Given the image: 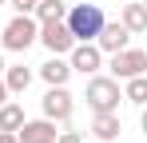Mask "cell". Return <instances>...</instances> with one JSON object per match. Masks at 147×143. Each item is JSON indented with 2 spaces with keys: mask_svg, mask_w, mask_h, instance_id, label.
I'll return each instance as SVG.
<instances>
[{
  "mask_svg": "<svg viewBox=\"0 0 147 143\" xmlns=\"http://www.w3.org/2000/svg\"><path fill=\"white\" fill-rule=\"evenodd\" d=\"M64 20H68V28H72L76 44H84V40H96V36H99V28L107 24L99 4H72Z\"/></svg>",
  "mask_w": 147,
  "mask_h": 143,
  "instance_id": "1",
  "label": "cell"
},
{
  "mask_svg": "<svg viewBox=\"0 0 147 143\" xmlns=\"http://www.w3.org/2000/svg\"><path fill=\"white\" fill-rule=\"evenodd\" d=\"M84 99H88L92 111H119V99H123L119 80H115V76H88Z\"/></svg>",
  "mask_w": 147,
  "mask_h": 143,
  "instance_id": "2",
  "label": "cell"
},
{
  "mask_svg": "<svg viewBox=\"0 0 147 143\" xmlns=\"http://www.w3.org/2000/svg\"><path fill=\"white\" fill-rule=\"evenodd\" d=\"M36 40H40V20L36 16H12L0 32V44L8 52H28Z\"/></svg>",
  "mask_w": 147,
  "mask_h": 143,
  "instance_id": "3",
  "label": "cell"
},
{
  "mask_svg": "<svg viewBox=\"0 0 147 143\" xmlns=\"http://www.w3.org/2000/svg\"><path fill=\"white\" fill-rule=\"evenodd\" d=\"M107 72L115 80H131V76H143L147 72V52L143 48H123V52H111V64Z\"/></svg>",
  "mask_w": 147,
  "mask_h": 143,
  "instance_id": "4",
  "label": "cell"
},
{
  "mask_svg": "<svg viewBox=\"0 0 147 143\" xmlns=\"http://www.w3.org/2000/svg\"><path fill=\"white\" fill-rule=\"evenodd\" d=\"M40 44L48 48L52 56H68L76 48V36H72V28H68V20H48V24H40Z\"/></svg>",
  "mask_w": 147,
  "mask_h": 143,
  "instance_id": "5",
  "label": "cell"
},
{
  "mask_svg": "<svg viewBox=\"0 0 147 143\" xmlns=\"http://www.w3.org/2000/svg\"><path fill=\"white\" fill-rule=\"evenodd\" d=\"M40 107H44V115L56 119V123H68L76 111V99L72 92H68V84H56V88H48L44 92V99H40Z\"/></svg>",
  "mask_w": 147,
  "mask_h": 143,
  "instance_id": "6",
  "label": "cell"
},
{
  "mask_svg": "<svg viewBox=\"0 0 147 143\" xmlns=\"http://www.w3.org/2000/svg\"><path fill=\"white\" fill-rule=\"evenodd\" d=\"M68 64H72V72L96 76V72L103 68V52H99V44H96V40H84V44H76L72 52H68Z\"/></svg>",
  "mask_w": 147,
  "mask_h": 143,
  "instance_id": "7",
  "label": "cell"
},
{
  "mask_svg": "<svg viewBox=\"0 0 147 143\" xmlns=\"http://www.w3.org/2000/svg\"><path fill=\"white\" fill-rule=\"evenodd\" d=\"M56 135H60V131H56V119H24V127H20V131H16V139L20 143H56Z\"/></svg>",
  "mask_w": 147,
  "mask_h": 143,
  "instance_id": "8",
  "label": "cell"
},
{
  "mask_svg": "<svg viewBox=\"0 0 147 143\" xmlns=\"http://www.w3.org/2000/svg\"><path fill=\"white\" fill-rule=\"evenodd\" d=\"M127 40H131V32H127L119 20H115V24H103V28H99V36H96L99 52H107V56H111V52H123Z\"/></svg>",
  "mask_w": 147,
  "mask_h": 143,
  "instance_id": "9",
  "label": "cell"
},
{
  "mask_svg": "<svg viewBox=\"0 0 147 143\" xmlns=\"http://www.w3.org/2000/svg\"><path fill=\"white\" fill-rule=\"evenodd\" d=\"M119 24L131 32V36H143V32H147V8H143V0H131V4H123Z\"/></svg>",
  "mask_w": 147,
  "mask_h": 143,
  "instance_id": "10",
  "label": "cell"
},
{
  "mask_svg": "<svg viewBox=\"0 0 147 143\" xmlns=\"http://www.w3.org/2000/svg\"><path fill=\"white\" fill-rule=\"evenodd\" d=\"M40 80H44L48 88H56V84H68V80H72V64H68L64 56H52L48 64H40Z\"/></svg>",
  "mask_w": 147,
  "mask_h": 143,
  "instance_id": "11",
  "label": "cell"
},
{
  "mask_svg": "<svg viewBox=\"0 0 147 143\" xmlns=\"http://www.w3.org/2000/svg\"><path fill=\"white\" fill-rule=\"evenodd\" d=\"M92 131H96V139L111 143V139H115V135L123 131V123H119V111H96V119H92Z\"/></svg>",
  "mask_w": 147,
  "mask_h": 143,
  "instance_id": "12",
  "label": "cell"
},
{
  "mask_svg": "<svg viewBox=\"0 0 147 143\" xmlns=\"http://www.w3.org/2000/svg\"><path fill=\"white\" fill-rule=\"evenodd\" d=\"M4 84H8V95H24L28 84H32V72L24 64H16V68H4Z\"/></svg>",
  "mask_w": 147,
  "mask_h": 143,
  "instance_id": "13",
  "label": "cell"
},
{
  "mask_svg": "<svg viewBox=\"0 0 147 143\" xmlns=\"http://www.w3.org/2000/svg\"><path fill=\"white\" fill-rule=\"evenodd\" d=\"M24 127V107L20 103H0V131H20Z\"/></svg>",
  "mask_w": 147,
  "mask_h": 143,
  "instance_id": "14",
  "label": "cell"
},
{
  "mask_svg": "<svg viewBox=\"0 0 147 143\" xmlns=\"http://www.w3.org/2000/svg\"><path fill=\"white\" fill-rule=\"evenodd\" d=\"M40 24H48V20H64L68 16V4L64 0H36V12H32Z\"/></svg>",
  "mask_w": 147,
  "mask_h": 143,
  "instance_id": "15",
  "label": "cell"
},
{
  "mask_svg": "<svg viewBox=\"0 0 147 143\" xmlns=\"http://www.w3.org/2000/svg\"><path fill=\"white\" fill-rule=\"evenodd\" d=\"M123 99L135 103V107H143V103H147V76H131L127 88H123Z\"/></svg>",
  "mask_w": 147,
  "mask_h": 143,
  "instance_id": "16",
  "label": "cell"
},
{
  "mask_svg": "<svg viewBox=\"0 0 147 143\" xmlns=\"http://www.w3.org/2000/svg\"><path fill=\"white\" fill-rule=\"evenodd\" d=\"M12 8H16V16H32L36 12V0H8Z\"/></svg>",
  "mask_w": 147,
  "mask_h": 143,
  "instance_id": "17",
  "label": "cell"
},
{
  "mask_svg": "<svg viewBox=\"0 0 147 143\" xmlns=\"http://www.w3.org/2000/svg\"><path fill=\"white\" fill-rule=\"evenodd\" d=\"M56 143H84V135H80V131H60Z\"/></svg>",
  "mask_w": 147,
  "mask_h": 143,
  "instance_id": "18",
  "label": "cell"
},
{
  "mask_svg": "<svg viewBox=\"0 0 147 143\" xmlns=\"http://www.w3.org/2000/svg\"><path fill=\"white\" fill-rule=\"evenodd\" d=\"M0 143H20V139H16V131H0Z\"/></svg>",
  "mask_w": 147,
  "mask_h": 143,
  "instance_id": "19",
  "label": "cell"
},
{
  "mask_svg": "<svg viewBox=\"0 0 147 143\" xmlns=\"http://www.w3.org/2000/svg\"><path fill=\"white\" fill-rule=\"evenodd\" d=\"M139 127H143V135H147V103H143V111H139Z\"/></svg>",
  "mask_w": 147,
  "mask_h": 143,
  "instance_id": "20",
  "label": "cell"
},
{
  "mask_svg": "<svg viewBox=\"0 0 147 143\" xmlns=\"http://www.w3.org/2000/svg\"><path fill=\"white\" fill-rule=\"evenodd\" d=\"M4 99H8V84L0 80V103H4Z\"/></svg>",
  "mask_w": 147,
  "mask_h": 143,
  "instance_id": "21",
  "label": "cell"
},
{
  "mask_svg": "<svg viewBox=\"0 0 147 143\" xmlns=\"http://www.w3.org/2000/svg\"><path fill=\"white\" fill-rule=\"evenodd\" d=\"M4 68H8V64H4V56H0V76H4Z\"/></svg>",
  "mask_w": 147,
  "mask_h": 143,
  "instance_id": "22",
  "label": "cell"
},
{
  "mask_svg": "<svg viewBox=\"0 0 147 143\" xmlns=\"http://www.w3.org/2000/svg\"><path fill=\"white\" fill-rule=\"evenodd\" d=\"M4 4H8V0H0V8H4Z\"/></svg>",
  "mask_w": 147,
  "mask_h": 143,
  "instance_id": "23",
  "label": "cell"
},
{
  "mask_svg": "<svg viewBox=\"0 0 147 143\" xmlns=\"http://www.w3.org/2000/svg\"><path fill=\"white\" fill-rule=\"evenodd\" d=\"M143 8H147V0H143Z\"/></svg>",
  "mask_w": 147,
  "mask_h": 143,
  "instance_id": "24",
  "label": "cell"
},
{
  "mask_svg": "<svg viewBox=\"0 0 147 143\" xmlns=\"http://www.w3.org/2000/svg\"><path fill=\"white\" fill-rule=\"evenodd\" d=\"M96 143H103V139H96Z\"/></svg>",
  "mask_w": 147,
  "mask_h": 143,
  "instance_id": "25",
  "label": "cell"
},
{
  "mask_svg": "<svg viewBox=\"0 0 147 143\" xmlns=\"http://www.w3.org/2000/svg\"><path fill=\"white\" fill-rule=\"evenodd\" d=\"M143 52H147V48H143Z\"/></svg>",
  "mask_w": 147,
  "mask_h": 143,
  "instance_id": "26",
  "label": "cell"
}]
</instances>
